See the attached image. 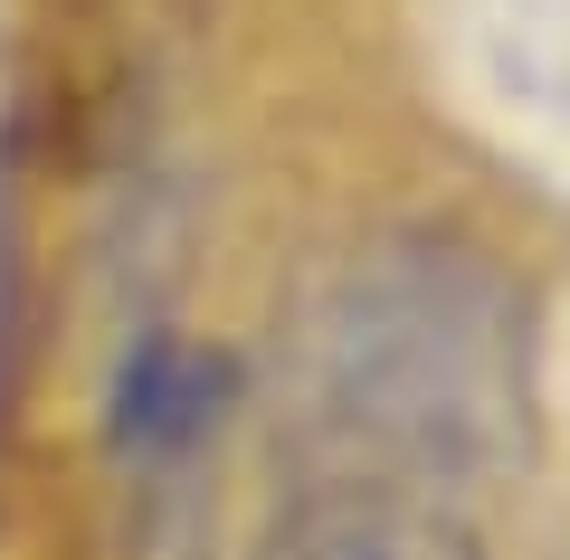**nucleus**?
Wrapping results in <instances>:
<instances>
[{
	"instance_id": "1",
	"label": "nucleus",
	"mask_w": 570,
	"mask_h": 560,
	"mask_svg": "<svg viewBox=\"0 0 570 560\" xmlns=\"http://www.w3.org/2000/svg\"><path fill=\"white\" fill-rule=\"evenodd\" d=\"M305 409L324 475H390L466 494L523 456V304L475 247L390 238L314 304Z\"/></svg>"
},
{
	"instance_id": "2",
	"label": "nucleus",
	"mask_w": 570,
	"mask_h": 560,
	"mask_svg": "<svg viewBox=\"0 0 570 560\" xmlns=\"http://www.w3.org/2000/svg\"><path fill=\"white\" fill-rule=\"evenodd\" d=\"M257 560H485L466 503L390 475H314L276 513Z\"/></svg>"
},
{
	"instance_id": "3",
	"label": "nucleus",
	"mask_w": 570,
	"mask_h": 560,
	"mask_svg": "<svg viewBox=\"0 0 570 560\" xmlns=\"http://www.w3.org/2000/svg\"><path fill=\"white\" fill-rule=\"evenodd\" d=\"M219 400H228V371L190 342H142L124 361V438L134 446H190L219 428Z\"/></svg>"
}]
</instances>
